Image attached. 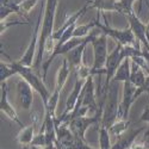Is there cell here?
<instances>
[{"label":"cell","mask_w":149,"mask_h":149,"mask_svg":"<svg viewBox=\"0 0 149 149\" xmlns=\"http://www.w3.org/2000/svg\"><path fill=\"white\" fill-rule=\"evenodd\" d=\"M58 0H47L45 1V10L43 13V20H42V28L40 33V42H38V52H37L35 62H33V69L37 73H41L42 68V61L43 55L45 52V45L49 38H52L54 33V22H55V15H56V7H57Z\"/></svg>","instance_id":"cell-1"},{"label":"cell","mask_w":149,"mask_h":149,"mask_svg":"<svg viewBox=\"0 0 149 149\" xmlns=\"http://www.w3.org/2000/svg\"><path fill=\"white\" fill-rule=\"evenodd\" d=\"M12 67H15L18 72V74L22 77V79H24L25 81H28L31 87L38 93L41 95V99L43 102V105H45L49 100V98H50V93H49L47 86L44 84V80L41 79L40 74L37 73L32 66H24L22 63H19V62H12Z\"/></svg>","instance_id":"cell-2"},{"label":"cell","mask_w":149,"mask_h":149,"mask_svg":"<svg viewBox=\"0 0 149 149\" xmlns=\"http://www.w3.org/2000/svg\"><path fill=\"white\" fill-rule=\"evenodd\" d=\"M117 81H111L110 87L107 90V97L105 100L104 110H103V117L100 125H104L105 128H110L118 118V86L116 85Z\"/></svg>","instance_id":"cell-3"},{"label":"cell","mask_w":149,"mask_h":149,"mask_svg":"<svg viewBox=\"0 0 149 149\" xmlns=\"http://www.w3.org/2000/svg\"><path fill=\"white\" fill-rule=\"evenodd\" d=\"M93 47V66H92V74L98 77H103L106 74L105 70V63L107 60V36L105 33H102L97 36L91 42Z\"/></svg>","instance_id":"cell-4"},{"label":"cell","mask_w":149,"mask_h":149,"mask_svg":"<svg viewBox=\"0 0 149 149\" xmlns=\"http://www.w3.org/2000/svg\"><path fill=\"white\" fill-rule=\"evenodd\" d=\"M122 47H123L122 44L117 43L116 48L107 56L106 63H105V70H106V74H105V84L103 86V91L100 93L107 92V90L110 87V84H111V81H112V79L115 77V74H116L119 65L122 63V61L125 58V57H124V55H123V53H122ZM99 95H100V94H99Z\"/></svg>","instance_id":"cell-5"},{"label":"cell","mask_w":149,"mask_h":149,"mask_svg":"<svg viewBox=\"0 0 149 149\" xmlns=\"http://www.w3.org/2000/svg\"><path fill=\"white\" fill-rule=\"evenodd\" d=\"M100 29V31L103 33H105L107 37H111L116 41V43H119L122 45H135L141 48V45H136V37L132 32V30L129 29H124V30H118V29H113L109 26L107 22L105 20V24H102L100 22L98 23V26Z\"/></svg>","instance_id":"cell-6"},{"label":"cell","mask_w":149,"mask_h":149,"mask_svg":"<svg viewBox=\"0 0 149 149\" xmlns=\"http://www.w3.org/2000/svg\"><path fill=\"white\" fill-rule=\"evenodd\" d=\"M43 20V17L41 18V13L38 15V19L36 22V25L33 29V33L31 36V41L29 43L28 49L24 53V55L22 56V58L18 61L19 63L24 65V66H33V62L36 58V50L38 49V42H40V33H41V22Z\"/></svg>","instance_id":"cell-7"},{"label":"cell","mask_w":149,"mask_h":149,"mask_svg":"<svg viewBox=\"0 0 149 149\" xmlns=\"http://www.w3.org/2000/svg\"><path fill=\"white\" fill-rule=\"evenodd\" d=\"M136 90H137V87L134 86L130 81L123 82V98H122V102L119 103L117 119H128L131 105L136 100V95H135Z\"/></svg>","instance_id":"cell-8"},{"label":"cell","mask_w":149,"mask_h":149,"mask_svg":"<svg viewBox=\"0 0 149 149\" xmlns=\"http://www.w3.org/2000/svg\"><path fill=\"white\" fill-rule=\"evenodd\" d=\"M93 77L91 75L85 82V86L82 88V106H87L90 109V113L95 115L99 110L98 103H97V95H95V87L93 82Z\"/></svg>","instance_id":"cell-9"},{"label":"cell","mask_w":149,"mask_h":149,"mask_svg":"<svg viewBox=\"0 0 149 149\" xmlns=\"http://www.w3.org/2000/svg\"><path fill=\"white\" fill-rule=\"evenodd\" d=\"M16 88L20 107L25 111H30L33 103V88L31 87V85L24 79H22L16 84Z\"/></svg>","instance_id":"cell-10"},{"label":"cell","mask_w":149,"mask_h":149,"mask_svg":"<svg viewBox=\"0 0 149 149\" xmlns=\"http://www.w3.org/2000/svg\"><path fill=\"white\" fill-rule=\"evenodd\" d=\"M0 110L1 112H4L12 122H16L19 128H24V123L19 119L16 110L13 109V106L11 105L10 100H8V95H7V84L6 82H1V93H0Z\"/></svg>","instance_id":"cell-11"},{"label":"cell","mask_w":149,"mask_h":149,"mask_svg":"<svg viewBox=\"0 0 149 149\" xmlns=\"http://www.w3.org/2000/svg\"><path fill=\"white\" fill-rule=\"evenodd\" d=\"M128 18V22H129V25H130V29L132 30L136 40L140 42L141 45H144V47H149V43H148V38H147V25L144 23L141 22V19L136 16L135 13H130L127 16Z\"/></svg>","instance_id":"cell-12"},{"label":"cell","mask_w":149,"mask_h":149,"mask_svg":"<svg viewBox=\"0 0 149 149\" xmlns=\"http://www.w3.org/2000/svg\"><path fill=\"white\" fill-rule=\"evenodd\" d=\"M85 82L86 80H82V79H77L75 80V84H74V87H73V91L72 93L69 94V97L67 98V100H66V107H65V111L62 112V115L58 117V118H63L66 117L69 112H72V111L74 110V107H75L78 100H79V98H80V94L82 92V88H84V86H85Z\"/></svg>","instance_id":"cell-13"},{"label":"cell","mask_w":149,"mask_h":149,"mask_svg":"<svg viewBox=\"0 0 149 149\" xmlns=\"http://www.w3.org/2000/svg\"><path fill=\"white\" fill-rule=\"evenodd\" d=\"M87 8H90V7H88V3H86V4L84 5V7H81L79 11H77V12H75V13H73L70 17H68V18L66 19V22L63 23V25H62L58 30L54 31V33H53V36H52V38H53L54 41H58V40L61 38L62 33H63V32L66 31V29H67V28H69L70 25H73V24H77L78 19H80V18L86 13V11H87Z\"/></svg>","instance_id":"cell-14"},{"label":"cell","mask_w":149,"mask_h":149,"mask_svg":"<svg viewBox=\"0 0 149 149\" xmlns=\"http://www.w3.org/2000/svg\"><path fill=\"white\" fill-rule=\"evenodd\" d=\"M144 128H139L136 130L130 131L129 134H123L122 136H119L116 143L112 144L111 149H129L134 146V141L136 140V137L139 136V134L143 132Z\"/></svg>","instance_id":"cell-15"},{"label":"cell","mask_w":149,"mask_h":149,"mask_svg":"<svg viewBox=\"0 0 149 149\" xmlns=\"http://www.w3.org/2000/svg\"><path fill=\"white\" fill-rule=\"evenodd\" d=\"M130 75H131V60L129 57H127V58H124L122 61V63L119 65L112 81L127 82V81H130Z\"/></svg>","instance_id":"cell-16"},{"label":"cell","mask_w":149,"mask_h":149,"mask_svg":"<svg viewBox=\"0 0 149 149\" xmlns=\"http://www.w3.org/2000/svg\"><path fill=\"white\" fill-rule=\"evenodd\" d=\"M70 72H72V69H70V67H69V65H68L67 58L65 57L63 60H62V65H61V67H60L58 70H57L55 90H58V91L61 92V90L63 88L65 84H66L67 80H68V77H69Z\"/></svg>","instance_id":"cell-17"},{"label":"cell","mask_w":149,"mask_h":149,"mask_svg":"<svg viewBox=\"0 0 149 149\" xmlns=\"http://www.w3.org/2000/svg\"><path fill=\"white\" fill-rule=\"evenodd\" d=\"M35 124H36V122H35V119H33V122H32L31 125L24 127V128L20 129V131H19L18 135H17V139H16V141H17L18 143H20V144H23V146H29V144H31V142H32V140H33V137H35Z\"/></svg>","instance_id":"cell-18"},{"label":"cell","mask_w":149,"mask_h":149,"mask_svg":"<svg viewBox=\"0 0 149 149\" xmlns=\"http://www.w3.org/2000/svg\"><path fill=\"white\" fill-rule=\"evenodd\" d=\"M146 78L147 74L146 72L137 65L135 63L134 61H131V75H130V82L136 86V87H141L143 86V84L146 82Z\"/></svg>","instance_id":"cell-19"},{"label":"cell","mask_w":149,"mask_h":149,"mask_svg":"<svg viewBox=\"0 0 149 149\" xmlns=\"http://www.w3.org/2000/svg\"><path fill=\"white\" fill-rule=\"evenodd\" d=\"M87 3L90 8H95L100 12H104V11H117L118 0H87Z\"/></svg>","instance_id":"cell-20"},{"label":"cell","mask_w":149,"mask_h":149,"mask_svg":"<svg viewBox=\"0 0 149 149\" xmlns=\"http://www.w3.org/2000/svg\"><path fill=\"white\" fill-rule=\"evenodd\" d=\"M58 98H60V91L58 90H54V92L52 93L50 98H49L48 103L44 105V110H45V115L44 118H55V111L57 107V103H58Z\"/></svg>","instance_id":"cell-21"},{"label":"cell","mask_w":149,"mask_h":149,"mask_svg":"<svg viewBox=\"0 0 149 149\" xmlns=\"http://www.w3.org/2000/svg\"><path fill=\"white\" fill-rule=\"evenodd\" d=\"M98 23H99V16L98 19H94L93 22L88 23V24H82V25H77L75 30H74L73 37H80V38H84V37H87L90 35V32L98 26Z\"/></svg>","instance_id":"cell-22"},{"label":"cell","mask_w":149,"mask_h":149,"mask_svg":"<svg viewBox=\"0 0 149 149\" xmlns=\"http://www.w3.org/2000/svg\"><path fill=\"white\" fill-rule=\"evenodd\" d=\"M129 125H130L129 119H117L112 125L109 128V132H110V135H115L117 137H119L123 134H125Z\"/></svg>","instance_id":"cell-23"},{"label":"cell","mask_w":149,"mask_h":149,"mask_svg":"<svg viewBox=\"0 0 149 149\" xmlns=\"http://www.w3.org/2000/svg\"><path fill=\"white\" fill-rule=\"evenodd\" d=\"M112 144L110 143V132L104 125H99V149H111Z\"/></svg>","instance_id":"cell-24"},{"label":"cell","mask_w":149,"mask_h":149,"mask_svg":"<svg viewBox=\"0 0 149 149\" xmlns=\"http://www.w3.org/2000/svg\"><path fill=\"white\" fill-rule=\"evenodd\" d=\"M18 74L17 69L12 67V65H6L1 61L0 62V82H6L8 78Z\"/></svg>","instance_id":"cell-25"},{"label":"cell","mask_w":149,"mask_h":149,"mask_svg":"<svg viewBox=\"0 0 149 149\" xmlns=\"http://www.w3.org/2000/svg\"><path fill=\"white\" fill-rule=\"evenodd\" d=\"M31 148H45L47 147V137L44 131H40L37 135H35V137L31 142Z\"/></svg>","instance_id":"cell-26"},{"label":"cell","mask_w":149,"mask_h":149,"mask_svg":"<svg viewBox=\"0 0 149 149\" xmlns=\"http://www.w3.org/2000/svg\"><path fill=\"white\" fill-rule=\"evenodd\" d=\"M75 74L78 75L79 79H82V80H87L91 75H93L92 74V67H87V66H85L84 63L77 69Z\"/></svg>","instance_id":"cell-27"},{"label":"cell","mask_w":149,"mask_h":149,"mask_svg":"<svg viewBox=\"0 0 149 149\" xmlns=\"http://www.w3.org/2000/svg\"><path fill=\"white\" fill-rule=\"evenodd\" d=\"M37 1H38V0H24V1L20 4V10H22V12L26 16L28 12H30V11L35 7V5L37 4Z\"/></svg>","instance_id":"cell-28"},{"label":"cell","mask_w":149,"mask_h":149,"mask_svg":"<svg viewBox=\"0 0 149 149\" xmlns=\"http://www.w3.org/2000/svg\"><path fill=\"white\" fill-rule=\"evenodd\" d=\"M11 13H15V11L7 7V6H3V5H0V19H1V22H5L6 18L11 15Z\"/></svg>","instance_id":"cell-29"},{"label":"cell","mask_w":149,"mask_h":149,"mask_svg":"<svg viewBox=\"0 0 149 149\" xmlns=\"http://www.w3.org/2000/svg\"><path fill=\"white\" fill-rule=\"evenodd\" d=\"M24 24H28V22H12V23H8V24H5V22H1V24H0V32H3L10 28V26H13V25H24Z\"/></svg>","instance_id":"cell-30"},{"label":"cell","mask_w":149,"mask_h":149,"mask_svg":"<svg viewBox=\"0 0 149 149\" xmlns=\"http://www.w3.org/2000/svg\"><path fill=\"white\" fill-rule=\"evenodd\" d=\"M140 120L141 122H146V123H149V105H147L143 110V112L140 117Z\"/></svg>","instance_id":"cell-31"},{"label":"cell","mask_w":149,"mask_h":149,"mask_svg":"<svg viewBox=\"0 0 149 149\" xmlns=\"http://www.w3.org/2000/svg\"><path fill=\"white\" fill-rule=\"evenodd\" d=\"M131 149H147V148H146V144L142 143V144H134Z\"/></svg>","instance_id":"cell-32"},{"label":"cell","mask_w":149,"mask_h":149,"mask_svg":"<svg viewBox=\"0 0 149 149\" xmlns=\"http://www.w3.org/2000/svg\"><path fill=\"white\" fill-rule=\"evenodd\" d=\"M32 149H56V147H54V148H49V147H45V148H32Z\"/></svg>","instance_id":"cell-33"}]
</instances>
